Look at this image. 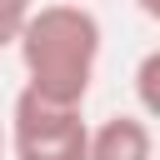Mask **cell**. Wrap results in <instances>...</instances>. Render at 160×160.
Wrapping results in <instances>:
<instances>
[{
  "instance_id": "cell-3",
  "label": "cell",
  "mask_w": 160,
  "mask_h": 160,
  "mask_svg": "<svg viewBox=\"0 0 160 160\" xmlns=\"http://www.w3.org/2000/svg\"><path fill=\"white\" fill-rule=\"evenodd\" d=\"M85 160H155V130L145 115H105L85 135Z\"/></svg>"
},
{
  "instance_id": "cell-2",
  "label": "cell",
  "mask_w": 160,
  "mask_h": 160,
  "mask_svg": "<svg viewBox=\"0 0 160 160\" xmlns=\"http://www.w3.org/2000/svg\"><path fill=\"white\" fill-rule=\"evenodd\" d=\"M85 135H90L85 105H65L20 85L5 120V150L15 160H85Z\"/></svg>"
},
{
  "instance_id": "cell-1",
  "label": "cell",
  "mask_w": 160,
  "mask_h": 160,
  "mask_svg": "<svg viewBox=\"0 0 160 160\" xmlns=\"http://www.w3.org/2000/svg\"><path fill=\"white\" fill-rule=\"evenodd\" d=\"M100 20L85 0H50V5H30L15 50L25 65V85L35 95L65 100V105H85L90 85H95V65H100Z\"/></svg>"
},
{
  "instance_id": "cell-5",
  "label": "cell",
  "mask_w": 160,
  "mask_h": 160,
  "mask_svg": "<svg viewBox=\"0 0 160 160\" xmlns=\"http://www.w3.org/2000/svg\"><path fill=\"white\" fill-rule=\"evenodd\" d=\"M30 5H35V0H0V50L15 45V35H20L25 15H30Z\"/></svg>"
},
{
  "instance_id": "cell-7",
  "label": "cell",
  "mask_w": 160,
  "mask_h": 160,
  "mask_svg": "<svg viewBox=\"0 0 160 160\" xmlns=\"http://www.w3.org/2000/svg\"><path fill=\"white\" fill-rule=\"evenodd\" d=\"M0 155H5V125H0Z\"/></svg>"
},
{
  "instance_id": "cell-4",
  "label": "cell",
  "mask_w": 160,
  "mask_h": 160,
  "mask_svg": "<svg viewBox=\"0 0 160 160\" xmlns=\"http://www.w3.org/2000/svg\"><path fill=\"white\" fill-rule=\"evenodd\" d=\"M155 80H160V50H145L140 65H135V95H140V110H135V115H145V120L160 115V90H155Z\"/></svg>"
},
{
  "instance_id": "cell-6",
  "label": "cell",
  "mask_w": 160,
  "mask_h": 160,
  "mask_svg": "<svg viewBox=\"0 0 160 160\" xmlns=\"http://www.w3.org/2000/svg\"><path fill=\"white\" fill-rule=\"evenodd\" d=\"M135 10H140L145 20H160V0H135Z\"/></svg>"
}]
</instances>
